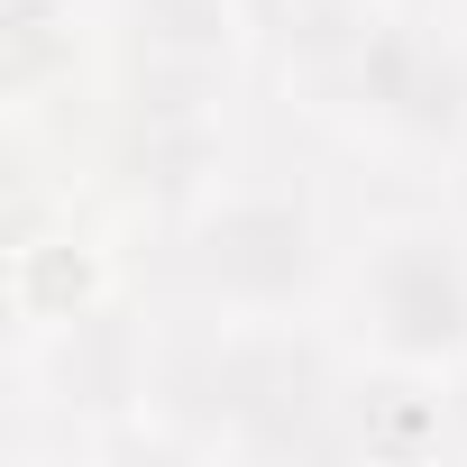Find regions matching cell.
<instances>
[{"instance_id": "1", "label": "cell", "mask_w": 467, "mask_h": 467, "mask_svg": "<svg viewBox=\"0 0 467 467\" xmlns=\"http://www.w3.org/2000/svg\"><path fill=\"white\" fill-rule=\"evenodd\" d=\"M183 294L220 321H294L339 285V248L321 229V202L303 183H211L174 220Z\"/></svg>"}, {"instance_id": "2", "label": "cell", "mask_w": 467, "mask_h": 467, "mask_svg": "<svg viewBox=\"0 0 467 467\" xmlns=\"http://www.w3.org/2000/svg\"><path fill=\"white\" fill-rule=\"evenodd\" d=\"M385 156H467V28L412 0H367V19L312 83Z\"/></svg>"}, {"instance_id": "3", "label": "cell", "mask_w": 467, "mask_h": 467, "mask_svg": "<svg viewBox=\"0 0 467 467\" xmlns=\"http://www.w3.org/2000/svg\"><path fill=\"white\" fill-rule=\"evenodd\" d=\"M339 312L376 367L458 376L467 367V229L440 211H385L339 257Z\"/></svg>"}, {"instance_id": "4", "label": "cell", "mask_w": 467, "mask_h": 467, "mask_svg": "<svg viewBox=\"0 0 467 467\" xmlns=\"http://www.w3.org/2000/svg\"><path fill=\"white\" fill-rule=\"evenodd\" d=\"M202 385H211V421L229 449H257V458L348 449V376L294 321H220Z\"/></svg>"}, {"instance_id": "5", "label": "cell", "mask_w": 467, "mask_h": 467, "mask_svg": "<svg viewBox=\"0 0 467 467\" xmlns=\"http://www.w3.org/2000/svg\"><path fill=\"white\" fill-rule=\"evenodd\" d=\"M449 431H458V449H467V367L449 376Z\"/></svg>"}]
</instances>
